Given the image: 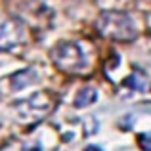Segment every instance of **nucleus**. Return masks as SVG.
Masks as SVG:
<instances>
[{"instance_id": "1", "label": "nucleus", "mask_w": 151, "mask_h": 151, "mask_svg": "<svg viewBox=\"0 0 151 151\" xmlns=\"http://www.w3.org/2000/svg\"><path fill=\"white\" fill-rule=\"evenodd\" d=\"M96 29L103 38L117 42H132L138 37V29L134 19L128 14L119 10H107L96 21Z\"/></svg>"}, {"instance_id": "2", "label": "nucleus", "mask_w": 151, "mask_h": 151, "mask_svg": "<svg viewBox=\"0 0 151 151\" xmlns=\"http://www.w3.org/2000/svg\"><path fill=\"white\" fill-rule=\"evenodd\" d=\"M55 107V98L46 92H37L27 100L15 103V119L23 124H37Z\"/></svg>"}, {"instance_id": "3", "label": "nucleus", "mask_w": 151, "mask_h": 151, "mask_svg": "<svg viewBox=\"0 0 151 151\" xmlns=\"http://www.w3.org/2000/svg\"><path fill=\"white\" fill-rule=\"evenodd\" d=\"M52 61L59 71L67 75H81L86 69V58L77 42H61L50 52Z\"/></svg>"}, {"instance_id": "4", "label": "nucleus", "mask_w": 151, "mask_h": 151, "mask_svg": "<svg viewBox=\"0 0 151 151\" xmlns=\"http://www.w3.org/2000/svg\"><path fill=\"white\" fill-rule=\"evenodd\" d=\"M27 40V27L17 17L0 19V50L8 52L21 46Z\"/></svg>"}, {"instance_id": "5", "label": "nucleus", "mask_w": 151, "mask_h": 151, "mask_svg": "<svg viewBox=\"0 0 151 151\" xmlns=\"http://www.w3.org/2000/svg\"><path fill=\"white\" fill-rule=\"evenodd\" d=\"M96 100H98L96 88H92V86H86V88H82L81 92H78L77 100H75V105H77V107H88V105H92Z\"/></svg>"}, {"instance_id": "6", "label": "nucleus", "mask_w": 151, "mask_h": 151, "mask_svg": "<svg viewBox=\"0 0 151 151\" xmlns=\"http://www.w3.org/2000/svg\"><path fill=\"white\" fill-rule=\"evenodd\" d=\"M145 82H147L145 75L140 73V71H134V73L124 81V84L128 86V88H132V90H144L145 88Z\"/></svg>"}, {"instance_id": "7", "label": "nucleus", "mask_w": 151, "mask_h": 151, "mask_svg": "<svg viewBox=\"0 0 151 151\" xmlns=\"http://www.w3.org/2000/svg\"><path fill=\"white\" fill-rule=\"evenodd\" d=\"M138 144L144 151H151V132H144L138 138Z\"/></svg>"}, {"instance_id": "8", "label": "nucleus", "mask_w": 151, "mask_h": 151, "mask_svg": "<svg viewBox=\"0 0 151 151\" xmlns=\"http://www.w3.org/2000/svg\"><path fill=\"white\" fill-rule=\"evenodd\" d=\"M128 2V0H98V4H100V6H113V4H126Z\"/></svg>"}, {"instance_id": "9", "label": "nucleus", "mask_w": 151, "mask_h": 151, "mask_svg": "<svg viewBox=\"0 0 151 151\" xmlns=\"http://www.w3.org/2000/svg\"><path fill=\"white\" fill-rule=\"evenodd\" d=\"M84 151H101L100 147H96V145H88V147H86Z\"/></svg>"}]
</instances>
